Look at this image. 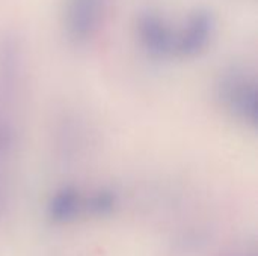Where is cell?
<instances>
[{"label":"cell","mask_w":258,"mask_h":256,"mask_svg":"<svg viewBox=\"0 0 258 256\" xmlns=\"http://www.w3.org/2000/svg\"><path fill=\"white\" fill-rule=\"evenodd\" d=\"M216 33L215 15L207 9H195L175 27V51L174 57L194 59L203 54L212 44Z\"/></svg>","instance_id":"cell-3"},{"label":"cell","mask_w":258,"mask_h":256,"mask_svg":"<svg viewBox=\"0 0 258 256\" xmlns=\"http://www.w3.org/2000/svg\"><path fill=\"white\" fill-rule=\"evenodd\" d=\"M115 195L110 192H98L95 193L91 199L86 201V208L92 213V214H109L113 207H115Z\"/></svg>","instance_id":"cell-6"},{"label":"cell","mask_w":258,"mask_h":256,"mask_svg":"<svg viewBox=\"0 0 258 256\" xmlns=\"http://www.w3.org/2000/svg\"><path fill=\"white\" fill-rule=\"evenodd\" d=\"M107 0H62L60 21L67 39L77 45L91 42L106 15Z\"/></svg>","instance_id":"cell-2"},{"label":"cell","mask_w":258,"mask_h":256,"mask_svg":"<svg viewBox=\"0 0 258 256\" xmlns=\"http://www.w3.org/2000/svg\"><path fill=\"white\" fill-rule=\"evenodd\" d=\"M80 207H82L80 193L73 187H67L59 190L51 198L48 205V216L56 223L70 222L73 217L77 216Z\"/></svg>","instance_id":"cell-5"},{"label":"cell","mask_w":258,"mask_h":256,"mask_svg":"<svg viewBox=\"0 0 258 256\" xmlns=\"http://www.w3.org/2000/svg\"><path fill=\"white\" fill-rule=\"evenodd\" d=\"M216 98L236 121L257 125V81L245 66L224 69L216 81Z\"/></svg>","instance_id":"cell-1"},{"label":"cell","mask_w":258,"mask_h":256,"mask_svg":"<svg viewBox=\"0 0 258 256\" xmlns=\"http://www.w3.org/2000/svg\"><path fill=\"white\" fill-rule=\"evenodd\" d=\"M136 36L141 48L153 59H171L175 51V27L163 15L145 11L138 15Z\"/></svg>","instance_id":"cell-4"}]
</instances>
